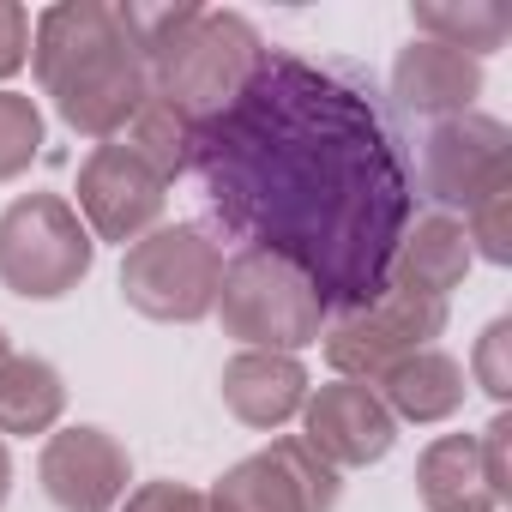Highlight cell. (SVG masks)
<instances>
[{"label":"cell","instance_id":"cell-20","mask_svg":"<svg viewBox=\"0 0 512 512\" xmlns=\"http://www.w3.org/2000/svg\"><path fill=\"white\" fill-rule=\"evenodd\" d=\"M163 181H175V175H187V145H193V127L175 115V109H163L157 97H145V109L133 115V127L121 133Z\"/></svg>","mask_w":512,"mask_h":512},{"label":"cell","instance_id":"cell-6","mask_svg":"<svg viewBox=\"0 0 512 512\" xmlns=\"http://www.w3.org/2000/svg\"><path fill=\"white\" fill-rule=\"evenodd\" d=\"M223 278V247L205 223H163L139 235L121 260V296L157 326H193L211 314Z\"/></svg>","mask_w":512,"mask_h":512},{"label":"cell","instance_id":"cell-1","mask_svg":"<svg viewBox=\"0 0 512 512\" xmlns=\"http://www.w3.org/2000/svg\"><path fill=\"white\" fill-rule=\"evenodd\" d=\"M187 175L223 235L290 260L326 314L386 290L416 217L398 127L368 79L284 49H266L241 97L193 127Z\"/></svg>","mask_w":512,"mask_h":512},{"label":"cell","instance_id":"cell-28","mask_svg":"<svg viewBox=\"0 0 512 512\" xmlns=\"http://www.w3.org/2000/svg\"><path fill=\"white\" fill-rule=\"evenodd\" d=\"M7 356H13V344H7V332H0V368H7Z\"/></svg>","mask_w":512,"mask_h":512},{"label":"cell","instance_id":"cell-15","mask_svg":"<svg viewBox=\"0 0 512 512\" xmlns=\"http://www.w3.org/2000/svg\"><path fill=\"white\" fill-rule=\"evenodd\" d=\"M470 260H476V253H470L464 223L446 217V211H422V217H410V229H404V241H398V253H392V278H386V284L446 302V296L464 284Z\"/></svg>","mask_w":512,"mask_h":512},{"label":"cell","instance_id":"cell-5","mask_svg":"<svg viewBox=\"0 0 512 512\" xmlns=\"http://www.w3.org/2000/svg\"><path fill=\"white\" fill-rule=\"evenodd\" d=\"M97 241L61 193H19L0 211V284L19 302H61L91 278Z\"/></svg>","mask_w":512,"mask_h":512},{"label":"cell","instance_id":"cell-17","mask_svg":"<svg viewBox=\"0 0 512 512\" xmlns=\"http://www.w3.org/2000/svg\"><path fill=\"white\" fill-rule=\"evenodd\" d=\"M416 500L428 512H494L500 500L482 482L476 464V434H440L416 458Z\"/></svg>","mask_w":512,"mask_h":512},{"label":"cell","instance_id":"cell-7","mask_svg":"<svg viewBox=\"0 0 512 512\" xmlns=\"http://www.w3.org/2000/svg\"><path fill=\"white\" fill-rule=\"evenodd\" d=\"M440 332H446V302L440 296H416V290L386 284L374 302L338 314V326L326 332V362L338 368V380L374 386L392 362L428 350Z\"/></svg>","mask_w":512,"mask_h":512},{"label":"cell","instance_id":"cell-24","mask_svg":"<svg viewBox=\"0 0 512 512\" xmlns=\"http://www.w3.org/2000/svg\"><path fill=\"white\" fill-rule=\"evenodd\" d=\"M506 446H512V416L500 410V416L476 434V464H482V482H488V494H494V500H506V494H512V482H506Z\"/></svg>","mask_w":512,"mask_h":512},{"label":"cell","instance_id":"cell-25","mask_svg":"<svg viewBox=\"0 0 512 512\" xmlns=\"http://www.w3.org/2000/svg\"><path fill=\"white\" fill-rule=\"evenodd\" d=\"M121 512H205V494L187 482H145L121 500Z\"/></svg>","mask_w":512,"mask_h":512},{"label":"cell","instance_id":"cell-3","mask_svg":"<svg viewBox=\"0 0 512 512\" xmlns=\"http://www.w3.org/2000/svg\"><path fill=\"white\" fill-rule=\"evenodd\" d=\"M260 61H266V37L253 31V19L199 7V19L151 61V97L175 109L187 127H199L241 97Z\"/></svg>","mask_w":512,"mask_h":512},{"label":"cell","instance_id":"cell-8","mask_svg":"<svg viewBox=\"0 0 512 512\" xmlns=\"http://www.w3.org/2000/svg\"><path fill=\"white\" fill-rule=\"evenodd\" d=\"M512 187V133L494 115H446L428 127L422 139V199H434V211H470L476 199Z\"/></svg>","mask_w":512,"mask_h":512},{"label":"cell","instance_id":"cell-16","mask_svg":"<svg viewBox=\"0 0 512 512\" xmlns=\"http://www.w3.org/2000/svg\"><path fill=\"white\" fill-rule=\"evenodd\" d=\"M464 368L446 356V350H416V356H404V362H392L380 380H374V398L386 404V416L392 422H416V428H428V422H446V416H458L464 410Z\"/></svg>","mask_w":512,"mask_h":512},{"label":"cell","instance_id":"cell-19","mask_svg":"<svg viewBox=\"0 0 512 512\" xmlns=\"http://www.w3.org/2000/svg\"><path fill=\"white\" fill-rule=\"evenodd\" d=\"M410 25H416V37H428V43H446V49L482 61V55H494V49L506 43L512 7H506V0H416V7H410Z\"/></svg>","mask_w":512,"mask_h":512},{"label":"cell","instance_id":"cell-14","mask_svg":"<svg viewBox=\"0 0 512 512\" xmlns=\"http://www.w3.org/2000/svg\"><path fill=\"white\" fill-rule=\"evenodd\" d=\"M392 97L404 115H428V121L464 115L482 97V61H470L446 43L410 37V49H398V61H392Z\"/></svg>","mask_w":512,"mask_h":512},{"label":"cell","instance_id":"cell-27","mask_svg":"<svg viewBox=\"0 0 512 512\" xmlns=\"http://www.w3.org/2000/svg\"><path fill=\"white\" fill-rule=\"evenodd\" d=\"M7 494H13V452L0 440V506H7Z\"/></svg>","mask_w":512,"mask_h":512},{"label":"cell","instance_id":"cell-23","mask_svg":"<svg viewBox=\"0 0 512 512\" xmlns=\"http://www.w3.org/2000/svg\"><path fill=\"white\" fill-rule=\"evenodd\" d=\"M506 350H512V320H488V332L476 338L470 374H476V386H482L494 404L512 398V362H506Z\"/></svg>","mask_w":512,"mask_h":512},{"label":"cell","instance_id":"cell-11","mask_svg":"<svg viewBox=\"0 0 512 512\" xmlns=\"http://www.w3.org/2000/svg\"><path fill=\"white\" fill-rule=\"evenodd\" d=\"M127 482H133V458L109 428L73 422V428H55L43 440L37 488L49 494V506H61V512H115L127 500Z\"/></svg>","mask_w":512,"mask_h":512},{"label":"cell","instance_id":"cell-22","mask_svg":"<svg viewBox=\"0 0 512 512\" xmlns=\"http://www.w3.org/2000/svg\"><path fill=\"white\" fill-rule=\"evenodd\" d=\"M458 223H464V235H470V253H482L488 266H512V187L476 199Z\"/></svg>","mask_w":512,"mask_h":512},{"label":"cell","instance_id":"cell-13","mask_svg":"<svg viewBox=\"0 0 512 512\" xmlns=\"http://www.w3.org/2000/svg\"><path fill=\"white\" fill-rule=\"evenodd\" d=\"M223 410L241 422V428H284L290 416H302L308 404V368L302 356H278V350H235L223 362Z\"/></svg>","mask_w":512,"mask_h":512},{"label":"cell","instance_id":"cell-4","mask_svg":"<svg viewBox=\"0 0 512 512\" xmlns=\"http://www.w3.org/2000/svg\"><path fill=\"white\" fill-rule=\"evenodd\" d=\"M211 314L223 320V332L241 350H278V356H296V350L320 344V332H326L320 290L290 260L253 253V247H241L235 260H223Z\"/></svg>","mask_w":512,"mask_h":512},{"label":"cell","instance_id":"cell-18","mask_svg":"<svg viewBox=\"0 0 512 512\" xmlns=\"http://www.w3.org/2000/svg\"><path fill=\"white\" fill-rule=\"evenodd\" d=\"M61 410H67L61 368L43 356H7V368H0V440L7 434H19V440L55 434Z\"/></svg>","mask_w":512,"mask_h":512},{"label":"cell","instance_id":"cell-10","mask_svg":"<svg viewBox=\"0 0 512 512\" xmlns=\"http://www.w3.org/2000/svg\"><path fill=\"white\" fill-rule=\"evenodd\" d=\"M169 205V181L127 145V139H103L85 163H79V217L91 229V241H121L133 247L139 235L157 229Z\"/></svg>","mask_w":512,"mask_h":512},{"label":"cell","instance_id":"cell-26","mask_svg":"<svg viewBox=\"0 0 512 512\" xmlns=\"http://www.w3.org/2000/svg\"><path fill=\"white\" fill-rule=\"evenodd\" d=\"M31 61V13L19 0H0V79H13Z\"/></svg>","mask_w":512,"mask_h":512},{"label":"cell","instance_id":"cell-2","mask_svg":"<svg viewBox=\"0 0 512 512\" xmlns=\"http://www.w3.org/2000/svg\"><path fill=\"white\" fill-rule=\"evenodd\" d=\"M31 73L85 139H121L151 97V67L109 0H61L31 25Z\"/></svg>","mask_w":512,"mask_h":512},{"label":"cell","instance_id":"cell-9","mask_svg":"<svg viewBox=\"0 0 512 512\" xmlns=\"http://www.w3.org/2000/svg\"><path fill=\"white\" fill-rule=\"evenodd\" d=\"M332 506H338V470L302 434H284L266 452L229 464L205 494V512H332Z\"/></svg>","mask_w":512,"mask_h":512},{"label":"cell","instance_id":"cell-12","mask_svg":"<svg viewBox=\"0 0 512 512\" xmlns=\"http://www.w3.org/2000/svg\"><path fill=\"white\" fill-rule=\"evenodd\" d=\"M302 440L332 470H362V464H380L392 452L398 422L386 416V404L374 398V386L332 380V386L308 392V404H302Z\"/></svg>","mask_w":512,"mask_h":512},{"label":"cell","instance_id":"cell-21","mask_svg":"<svg viewBox=\"0 0 512 512\" xmlns=\"http://www.w3.org/2000/svg\"><path fill=\"white\" fill-rule=\"evenodd\" d=\"M43 157V109L25 91H0V187L31 175Z\"/></svg>","mask_w":512,"mask_h":512}]
</instances>
